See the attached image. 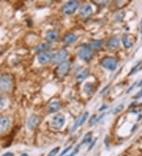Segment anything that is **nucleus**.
<instances>
[{"label": "nucleus", "instance_id": "f257e3e1", "mask_svg": "<svg viewBox=\"0 0 142 156\" xmlns=\"http://www.w3.org/2000/svg\"><path fill=\"white\" fill-rule=\"evenodd\" d=\"M13 80L9 74H3L0 76V92L7 93L12 88Z\"/></svg>", "mask_w": 142, "mask_h": 156}, {"label": "nucleus", "instance_id": "f03ea898", "mask_svg": "<svg viewBox=\"0 0 142 156\" xmlns=\"http://www.w3.org/2000/svg\"><path fill=\"white\" fill-rule=\"evenodd\" d=\"M78 57L84 62H89L93 58V51L89 48V45H82L78 50Z\"/></svg>", "mask_w": 142, "mask_h": 156}, {"label": "nucleus", "instance_id": "7ed1b4c3", "mask_svg": "<svg viewBox=\"0 0 142 156\" xmlns=\"http://www.w3.org/2000/svg\"><path fill=\"white\" fill-rule=\"evenodd\" d=\"M68 56V51L65 48H62L59 51L56 52L52 57L51 59V64L52 65H57V64H61L62 62H65V59Z\"/></svg>", "mask_w": 142, "mask_h": 156}, {"label": "nucleus", "instance_id": "20e7f679", "mask_svg": "<svg viewBox=\"0 0 142 156\" xmlns=\"http://www.w3.org/2000/svg\"><path fill=\"white\" fill-rule=\"evenodd\" d=\"M65 122H66V118L63 114H56L51 119V127L55 130H59L64 126Z\"/></svg>", "mask_w": 142, "mask_h": 156}, {"label": "nucleus", "instance_id": "39448f33", "mask_svg": "<svg viewBox=\"0 0 142 156\" xmlns=\"http://www.w3.org/2000/svg\"><path fill=\"white\" fill-rule=\"evenodd\" d=\"M101 66L109 71H115L117 69L118 62L113 57H105L101 60Z\"/></svg>", "mask_w": 142, "mask_h": 156}, {"label": "nucleus", "instance_id": "423d86ee", "mask_svg": "<svg viewBox=\"0 0 142 156\" xmlns=\"http://www.w3.org/2000/svg\"><path fill=\"white\" fill-rule=\"evenodd\" d=\"M78 6H79V2L78 1H76V0L69 1L64 4V6H63V9H62V11L65 15H71L77 10Z\"/></svg>", "mask_w": 142, "mask_h": 156}, {"label": "nucleus", "instance_id": "0eeeda50", "mask_svg": "<svg viewBox=\"0 0 142 156\" xmlns=\"http://www.w3.org/2000/svg\"><path fill=\"white\" fill-rule=\"evenodd\" d=\"M70 62H63L61 64H59V66L57 67L56 69V73L58 76H61V77H63V76H66L67 73H69L70 70Z\"/></svg>", "mask_w": 142, "mask_h": 156}, {"label": "nucleus", "instance_id": "6e6552de", "mask_svg": "<svg viewBox=\"0 0 142 156\" xmlns=\"http://www.w3.org/2000/svg\"><path fill=\"white\" fill-rule=\"evenodd\" d=\"M39 118H38L37 115L36 114H32L29 118H28V121H27V128L28 129H29L30 131H33L36 129V127L39 125Z\"/></svg>", "mask_w": 142, "mask_h": 156}, {"label": "nucleus", "instance_id": "1a4fd4ad", "mask_svg": "<svg viewBox=\"0 0 142 156\" xmlns=\"http://www.w3.org/2000/svg\"><path fill=\"white\" fill-rule=\"evenodd\" d=\"M10 127V120L8 117L3 116L0 118V134L5 133Z\"/></svg>", "mask_w": 142, "mask_h": 156}, {"label": "nucleus", "instance_id": "9d476101", "mask_svg": "<svg viewBox=\"0 0 142 156\" xmlns=\"http://www.w3.org/2000/svg\"><path fill=\"white\" fill-rule=\"evenodd\" d=\"M53 57V55L50 51H46L44 53H41L38 56V62L41 64V65H45L47 63L50 62Z\"/></svg>", "mask_w": 142, "mask_h": 156}, {"label": "nucleus", "instance_id": "9b49d317", "mask_svg": "<svg viewBox=\"0 0 142 156\" xmlns=\"http://www.w3.org/2000/svg\"><path fill=\"white\" fill-rule=\"evenodd\" d=\"M77 40H78V36L74 33H68L63 37V42L66 45H71V44H74Z\"/></svg>", "mask_w": 142, "mask_h": 156}, {"label": "nucleus", "instance_id": "f8f14e48", "mask_svg": "<svg viewBox=\"0 0 142 156\" xmlns=\"http://www.w3.org/2000/svg\"><path fill=\"white\" fill-rule=\"evenodd\" d=\"M93 10L92 6L90 5L86 4V5H84V6H82L81 7V9L79 10V15L83 17H87V16L90 15L91 13H93Z\"/></svg>", "mask_w": 142, "mask_h": 156}, {"label": "nucleus", "instance_id": "ddd939ff", "mask_svg": "<svg viewBox=\"0 0 142 156\" xmlns=\"http://www.w3.org/2000/svg\"><path fill=\"white\" fill-rule=\"evenodd\" d=\"M119 40L117 37H113V38H111L108 41L107 47V48L110 51H115V50L118 49V48H119Z\"/></svg>", "mask_w": 142, "mask_h": 156}, {"label": "nucleus", "instance_id": "4468645a", "mask_svg": "<svg viewBox=\"0 0 142 156\" xmlns=\"http://www.w3.org/2000/svg\"><path fill=\"white\" fill-rule=\"evenodd\" d=\"M46 40H47V42L49 43H54L58 39V33L55 30H49L47 31V33H46L45 36Z\"/></svg>", "mask_w": 142, "mask_h": 156}, {"label": "nucleus", "instance_id": "2eb2a0df", "mask_svg": "<svg viewBox=\"0 0 142 156\" xmlns=\"http://www.w3.org/2000/svg\"><path fill=\"white\" fill-rule=\"evenodd\" d=\"M51 48V45L50 44H47V43H44V44H41L40 45H38L37 47L35 49V51L36 54H41L44 53V52L48 51V50Z\"/></svg>", "mask_w": 142, "mask_h": 156}, {"label": "nucleus", "instance_id": "dca6fc26", "mask_svg": "<svg viewBox=\"0 0 142 156\" xmlns=\"http://www.w3.org/2000/svg\"><path fill=\"white\" fill-rule=\"evenodd\" d=\"M61 109V104L59 102L57 101H54L52 103H51L48 106V111L50 113H55L57 111H59Z\"/></svg>", "mask_w": 142, "mask_h": 156}, {"label": "nucleus", "instance_id": "f3484780", "mask_svg": "<svg viewBox=\"0 0 142 156\" xmlns=\"http://www.w3.org/2000/svg\"><path fill=\"white\" fill-rule=\"evenodd\" d=\"M122 40L123 46H124L126 48H127V49H128V48H130L133 46V40H131L130 37H129V36L128 34L123 35Z\"/></svg>", "mask_w": 142, "mask_h": 156}, {"label": "nucleus", "instance_id": "a211bd4d", "mask_svg": "<svg viewBox=\"0 0 142 156\" xmlns=\"http://www.w3.org/2000/svg\"><path fill=\"white\" fill-rule=\"evenodd\" d=\"M102 45L103 42L101 40H94V41L89 44V47L90 49L93 50V51H98V50L102 48Z\"/></svg>", "mask_w": 142, "mask_h": 156}, {"label": "nucleus", "instance_id": "6ab92c4d", "mask_svg": "<svg viewBox=\"0 0 142 156\" xmlns=\"http://www.w3.org/2000/svg\"><path fill=\"white\" fill-rule=\"evenodd\" d=\"M89 74H90V72H89V69H85V70H83L82 72L80 73L77 76V80H78V82L83 81L85 79H86V78L89 76Z\"/></svg>", "mask_w": 142, "mask_h": 156}, {"label": "nucleus", "instance_id": "aec40b11", "mask_svg": "<svg viewBox=\"0 0 142 156\" xmlns=\"http://www.w3.org/2000/svg\"><path fill=\"white\" fill-rule=\"evenodd\" d=\"M84 92H85L86 95H90V94H92V92H93V89H94V84H93V83H91V82H87L86 84H85V86H84Z\"/></svg>", "mask_w": 142, "mask_h": 156}, {"label": "nucleus", "instance_id": "412c9836", "mask_svg": "<svg viewBox=\"0 0 142 156\" xmlns=\"http://www.w3.org/2000/svg\"><path fill=\"white\" fill-rule=\"evenodd\" d=\"M92 139H93V133H87L84 136L83 140H82V144H88L92 142Z\"/></svg>", "mask_w": 142, "mask_h": 156}, {"label": "nucleus", "instance_id": "4be33fe9", "mask_svg": "<svg viewBox=\"0 0 142 156\" xmlns=\"http://www.w3.org/2000/svg\"><path fill=\"white\" fill-rule=\"evenodd\" d=\"M142 69V62H138L136 66H135L133 68L131 69V72L129 74H134V73H136L138 72L139 70H140Z\"/></svg>", "mask_w": 142, "mask_h": 156}, {"label": "nucleus", "instance_id": "5701e85b", "mask_svg": "<svg viewBox=\"0 0 142 156\" xmlns=\"http://www.w3.org/2000/svg\"><path fill=\"white\" fill-rule=\"evenodd\" d=\"M89 112H85V113H84V114H82V116L80 117L79 118H78V119H79V122H80V126H82V125H83V124L86 122V120H87L88 118H89Z\"/></svg>", "mask_w": 142, "mask_h": 156}, {"label": "nucleus", "instance_id": "b1692460", "mask_svg": "<svg viewBox=\"0 0 142 156\" xmlns=\"http://www.w3.org/2000/svg\"><path fill=\"white\" fill-rule=\"evenodd\" d=\"M123 108H124V104H123V103H122V104L118 105V107H116L114 109L113 111H112V114H118V113L121 112V111H122Z\"/></svg>", "mask_w": 142, "mask_h": 156}, {"label": "nucleus", "instance_id": "393cba45", "mask_svg": "<svg viewBox=\"0 0 142 156\" xmlns=\"http://www.w3.org/2000/svg\"><path fill=\"white\" fill-rule=\"evenodd\" d=\"M59 150H60V147H55V148L52 149V150L50 151L49 154H48V155L47 156H55L57 154H58V152L59 151Z\"/></svg>", "mask_w": 142, "mask_h": 156}, {"label": "nucleus", "instance_id": "a878e982", "mask_svg": "<svg viewBox=\"0 0 142 156\" xmlns=\"http://www.w3.org/2000/svg\"><path fill=\"white\" fill-rule=\"evenodd\" d=\"M96 118L97 116L96 115V114H94V115H93V116L91 117L90 120H89V126H94L95 124L96 123Z\"/></svg>", "mask_w": 142, "mask_h": 156}, {"label": "nucleus", "instance_id": "bb28decb", "mask_svg": "<svg viewBox=\"0 0 142 156\" xmlns=\"http://www.w3.org/2000/svg\"><path fill=\"white\" fill-rule=\"evenodd\" d=\"M79 149H80V145H78V147H76L75 150H74V151L71 153V154H69V155H67V156H75L76 154H78V151H79Z\"/></svg>", "mask_w": 142, "mask_h": 156}, {"label": "nucleus", "instance_id": "cd10ccee", "mask_svg": "<svg viewBox=\"0 0 142 156\" xmlns=\"http://www.w3.org/2000/svg\"><path fill=\"white\" fill-rule=\"evenodd\" d=\"M71 148H72V146H69L68 147H66V148L65 149V150L63 151V152H62L60 154H59V156H63V155H64V154H66V153L68 152L69 151H70Z\"/></svg>", "mask_w": 142, "mask_h": 156}, {"label": "nucleus", "instance_id": "c85d7f7f", "mask_svg": "<svg viewBox=\"0 0 142 156\" xmlns=\"http://www.w3.org/2000/svg\"><path fill=\"white\" fill-rule=\"evenodd\" d=\"M141 97H142V89H140V91H139L136 94V95H135V96L133 97V99H140V98H141Z\"/></svg>", "mask_w": 142, "mask_h": 156}, {"label": "nucleus", "instance_id": "c756f323", "mask_svg": "<svg viewBox=\"0 0 142 156\" xmlns=\"http://www.w3.org/2000/svg\"><path fill=\"white\" fill-rule=\"evenodd\" d=\"M96 141H97V139H95L94 140L92 141L91 143H90V145H89V148H88V151H90V150H92V149L93 148V147H94L95 144L96 143Z\"/></svg>", "mask_w": 142, "mask_h": 156}, {"label": "nucleus", "instance_id": "7c9ffc66", "mask_svg": "<svg viewBox=\"0 0 142 156\" xmlns=\"http://www.w3.org/2000/svg\"><path fill=\"white\" fill-rule=\"evenodd\" d=\"M105 114H105V113H103V114H101L100 115V116L97 117V118H96V123H97V122H100V121L101 119H102V118H104V116H105Z\"/></svg>", "mask_w": 142, "mask_h": 156}, {"label": "nucleus", "instance_id": "2f4dec72", "mask_svg": "<svg viewBox=\"0 0 142 156\" xmlns=\"http://www.w3.org/2000/svg\"><path fill=\"white\" fill-rule=\"evenodd\" d=\"M135 85H136V83H134V84H133V85H132V86H131L130 88H129V90H127V91H126V93H129V92H130V91H132V90H133V88H134V87H135Z\"/></svg>", "mask_w": 142, "mask_h": 156}, {"label": "nucleus", "instance_id": "473e14b6", "mask_svg": "<svg viewBox=\"0 0 142 156\" xmlns=\"http://www.w3.org/2000/svg\"><path fill=\"white\" fill-rule=\"evenodd\" d=\"M107 105H104V106H102V107H100V108L99 109V111H102L103 110H106L107 108Z\"/></svg>", "mask_w": 142, "mask_h": 156}, {"label": "nucleus", "instance_id": "72a5a7b5", "mask_svg": "<svg viewBox=\"0 0 142 156\" xmlns=\"http://www.w3.org/2000/svg\"><path fill=\"white\" fill-rule=\"evenodd\" d=\"M13 155H14V154H13L12 152H6L2 156H13Z\"/></svg>", "mask_w": 142, "mask_h": 156}, {"label": "nucleus", "instance_id": "f704fd0d", "mask_svg": "<svg viewBox=\"0 0 142 156\" xmlns=\"http://www.w3.org/2000/svg\"><path fill=\"white\" fill-rule=\"evenodd\" d=\"M109 88V85H107V87H105V88H104V89H103L102 91H100V94H103V93H104V92H105V91H106L107 90V88Z\"/></svg>", "mask_w": 142, "mask_h": 156}, {"label": "nucleus", "instance_id": "c9c22d12", "mask_svg": "<svg viewBox=\"0 0 142 156\" xmlns=\"http://www.w3.org/2000/svg\"><path fill=\"white\" fill-rule=\"evenodd\" d=\"M140 34H141V37H142V19H141V21H140Z\"/></svg>", "mask_w": 142, "mask_h": 156}, {"label": "nucleus", "instance_id": "e433bc0d", "mask_svg": "<svg viewBox=\"0 0 142 156\" xmlns=\"http://www.w3.org/2000/svg\"><path fill=\"white\" fill-rule=\"evenodd\" d=\"M140 86H142V80H140V82H139V84H137V87H140Z\"/></svg>", "mask_w": 142, "mask_h": 156}]
</instances>
